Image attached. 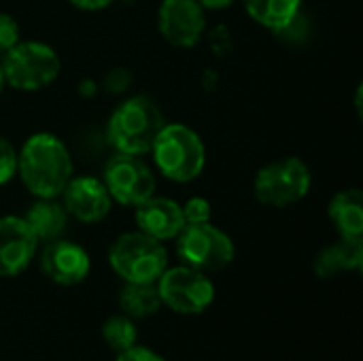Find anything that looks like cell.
Masks as SVG:
<instances>
[{"label":"cell","mask_w":363,"mask_h":361,"mask_svg":"<svg viewBox=\"0 0 363 361\" xmlns=\"http://www.w3.org/2000/svg\"><path fill=\"white\" fill-rule=\"evenodd\" d=\"M136 338H138V332H136V326H134L132 317L115 315V317H108L102 323V340L115 353H121V351L134 347Z\"/></svg>","instance_id":"obj_20"},{"label":"cell","mask_w":363,"mask_h":361,"mask_svg":"<svg viewBox=\"0 0 363 361\" xmlns=\"http://www.w3.org/2000/svg\"><path fill=\"white\" fill-rule=\"evenodd\" d=\"M363 266V240L353 238H340L338 243L325 247L315 264L313 270L321 279H332L340 272H353L362 270Z\"/></svg>","instance_id":"obj_16"},{"label":"cell","mask_w":363,"mask_h":361,"mask_svg":"<svg viewBox=\"0 0 363 361\" xmlns=\"http://www.w3.org/2000/svg\"><path fill=\"white\" fill-rule=\"evenodd\" d=\"M15 174H17V151L4 136H0V185L9 183Z\"/></svg>","instance_id":"obj_22"},{"label":"cell","mask_w":363,"mask_h":361,"mask_svg":"<svg viewBox=\"0 0 363 361\" xmlns=\"http://www.w3.org/2000/svg\"><path fill=\"white\" fill-rule=\"evenodd\" d=\"M157 291L162 304L181 315H200L215 300V287L211 279L185 264L166 268L157 279Z\"/></svg>","instance_id":"obj_8"},{"label":"cell","mask_w":363,"mask_h":361,"mask_svg":"<svg viewBox=\"0 0 363 361\" xmlns=\"http://www.w3.org/2000/svg\"><path fill=\"white\" fill-rule=\"evenodd\" d=\"M60 196L68 217H74L81 223L102 221L113 204L104 183L96 177H70Z\"/></svg>","instance_id":"obj_12"},{"label":"cell","mask_w":363,"mask_h":361,"mask_svg":"<svg viewBox=\"0 0 363 361\" xmlns=\"http://www.w3.org/2000/svg\"><path fill=\"white\" fill-rule=\"evenodd\" d=\"M68 2L81 11H102L108 4H113L115 0H68Z\"/></svg>","instance_id":"obj_25"},{"label":"cell","mask_w":363,"mask_h":361,"mask_svg":"<svg viewBox=\"0 0 363 361\" xmlns=\"http://www.w3.org/2000/svg\"><path fill=\"white\" fill-rule=\"evenodd\" d=\"M38 238L17 215L0 217V277H17L34 260Z\"/></svg>","instance_id":"obj_13"},{"label":"cell","mask_w":363,"mask_h":361,"mask_svg":"<svg viewBox=\"0 0 363 361\" xmlns=\"http://www.w3.org/2000/svg\"><path fill=\"white\" fill-rule=\"evenodd\" d=\"M249 17L266 30L281 32L302 13V0H242Z\"/></svg>","instance_id":"obj_18"},{"label":"cell","mask_w":363,"mask_h":361,"mask_svg":"<svg viewBox=\"0 0 363 361\" xmlns=\"http://www.w3.org/2000/svg\"><path fill=\"white\" fill-rule=\"evenodd\" d=\"M119 306L123 315L134 319L151 317L160 311L162 300L155 283H125L119 291Z\"/></svg>","instance_id":"obj_19"},{"label":"cell","mask_w":363,"mask_h":361,"mask_svg":"<svg viewBox=\"0 0 363 361\" xmlns=\"http://www.w3.org/2000/svg\"><path fill=\"white\" fill-rule=\"evenodd\" d=\"M328 215L338 230L340 238H363V194L362 189L351 187L338 191L328 206Z\"/></svg>","instance_id":"obj_15"},{"label":"cell","mask_w":363,"mask_h":361,"mask_svg":"<svg viewBox=\"0 0 363 361\" xmlns=\"http://www.w3.org/2000/svg\"><path fill=\"white\" fill-rule=\"evenodd\" d=\"M157 28L166 43L189 49L204 36L206 15L196 0H164L157 11Z\"/></svg>","instance_id":"obj_10"},{"label":"cell","mask_w":363,"mask_h":361,"mask_svg":"<svg viewBox=\"0 0 363 361\" xmlns=\"http://www.w3.org/2000/svg\"><path fill=\"white\" fill-rule=\"evenodd\" d=\"M40 268L45 277L55 285L70 287L87 279L91 262L81 245L55 238L51 243H45V249L40 253Z\"/></svg>","instance_id":"obj_11"},{"label":"cell","mask_w":363,"mask_h":361,"mask_svg":"<svg viewBox=\"0 0 363 361\" xmlns=\"http://www.w3.org/2000/svg\"><path fill=\"white\" fill-rule=\"evenodd\" d=\"M19 23L9 13H0V53L13 49L19 43Z\"/></svg>","instance_id":"obj_23"},{"label":"cell","mask_w":363,"mask_h":361,"mask_svg":"<svg viewBox=\"0 0 363 361\" xmlns=\"http://www.w3.org/2000/svg\"><path fill=\"white\" fill-rule=\"evenodd\" d=\"M102 183L111 200L123 206H138L155 194V174L140 155L117 153L104 166Z\"/></svg>","instance_id":"obj_9"},{"label":"cell","mask_w":363,"mask_h":361,"mask_svg":"<svg viewBox=\"0 0 363 361\" xmlns=\"http://www.w3.org/2000/svg\"><path fill=\"white\" fill-rule=\"evenodd\" d=\"M179 260L204 274L228 268L234 260L232 238L211 221L187 223L177 236Z\"/></svg>","instance_id":"obj_7"},{"label":"cell","mask_w":363,"mask_h":361,"mask_svg":"<svg viewBox=\"0 0 363 361\" xmlns=\"http://www.w3.org/2000/svg\"><path fill=\"white\" fill-rule=\"evenodd\" d=\"M115 361H166L160 353L151 351L149 347H140V345H134L121 353H117V360Z\"/></svg>","instance_id":"obj_24"},{"label":"cell","mask_w":363,"mask_h":361,"mask_svg":"<svg viewBox=\"0 0 363 361\" xmlns=\"http://www.w3.org/2000/svg\"><path fill=\"white\" fill-rule=\"evenodd\" d=\"M136 209V226L143 234L164 243L179 236V232L185 228L183 209L179 202L170 198H157L155 194L140 202Z\"/></svg>","instance_id":"obj_14"},{"label":"cell","mask_w":363,"mask_h":361,"mask_svg":"<svg viewBox=\"0 0 363 361\" xmlns=\"http://www.w3.org/2000/svg\"><path fill=\"white\" fill-rule=\"evenodd\" d=\"M164 128V115L149 96H132L123 100L108 119V143L117 153H149L153 140Z\"/></svg>","instance_id":"obj_2"},{"label":"cell","mask_w":363,"mask_h":361,"mask_svg":"<svg viewBox=\"0 0 363 361\" xmlns=\"http://www.w3.org/2000/svg\"><path fill=\"white\" fill-rule=\"evenodd\" d=\"M125 2H134V0H125Z\"/></svg>","instance_id":"obj_28"},{"label":"cell","mask_w":363,"mask_h":361,"mask_svg":"<svg viewBox=\"0 0 363 361\" xmlns=\"http://www.w3.org/2000/svg\"><path fill=\"white\" fill-rule=\"evenodd\" d=\"M4 85H6V79H4V72H2V64H0V96L4 91Z\"/></svg>","instance_id":"obj_27"},{"label":"cell","mask_w":363,"mask_h":361,"mask_svg":"<svg viewBox=\"0 0 363 361\" xmlns=\"http://www.w3.org/2000/svg\"><path fill=\"white\" fill-rule=\"evenodd\" d=\"M149 153L157 170L174 183L198 179L206 164L202 138L185 123H164Z\"/></svg>","instance_id":"obj_3"},{"label":"cell","mask_w":363,"mask_h":361,"mask_svg":"<svg viewBox=\"0 0 363 361\" xmlns=\"http://www.w3.org/2000/svg\"><path fill=\"white\" fill-rule=\"evenodd\" d=\"M17 174L32 196L60 198L72 177V157L55 134L36 132L17 153Z\"/></svg>","instance_id":"obj_1"},{"label":"cell","mask_w":363,"mask_h":361,"mask_svg":"<svg viewBox=\"0 0 363 361\" xmlns=\"http://www.w3.org/2000/svg\"><path fill=\"white\" fill-rule=\"evenodd\" d=\"M111 268L125 283H157L168 268V253L164 245L147 234H121L108 249Z\"/></svg>","instance_id":"obj_4"},{"label":"cell","mask_w":363,"mask_h":361,"mask_svg":"<svg viewBox=\"0 0 363 361\" xmlns=\"http://www.w3.org/2000/svg\"><path fill=\"white\" fill-rule=\"evenodd\" d=\"M204 11H223L228 6H232L236 0H196Z\"/></svg>","instance_id":"obj_26"},{"label":"cell","mask_w":363,"mask_h":361,"mask_svg":"<svg viewBox=\"0 0 363 361\" xmlns=\"http://www.w3.org/2000/svg\"><path fill=\"white\" fill-rule=\"evenodd\" d=\"M181 209H183L185 226H187V223H206V221H211V217H213L211 202H208L206 198H200V196L189 198L185 204H181Z\"/></svg>","instance_id":"obj_21"},{"label":"cell","mask_w":363,"mask_h":361,"mask_svg":"<svg viewBox=\"0 0 363 361\" xmlns=\"http://www.w3.org/2000/svg\"><path fill=\"white\" fill-rule=\"evenodd\" d=\"M23 219L28 221L38 243H51L55 238H62L68 226V213L64 204L55 198H36Z\"/></svg>","instance_id":"obj_17"},{"label":"cell","mask_w":363,"mask_h":361,"mask_svg":"<svg viewBox=\"0 0 363 361\" xmlns=\"http://www.w3.org/2000/svg\"><path fill=\"white\" fill-rule=\"evenodd\" d=\"M0 64L6 83L19 91H38L51 85L62 68L55 49L40 40H19Z\"/></svg>","instance_id":"obj_5"},{"label":"cell","mask_w":363,"mask_h":361,"mask_svg":"<svg viewBox=\"0 0 363 361\" xmlns=\"http://www.w3.org/2000/svg\"><path fill=\"white\" fill-rule=\"evenodd\" d=\"M313 174L300 157H281L262 166L253 181L255 200L270 209H285L306 198Z\"/></svg>","instance_id":"obj_6"}]
</instances>
